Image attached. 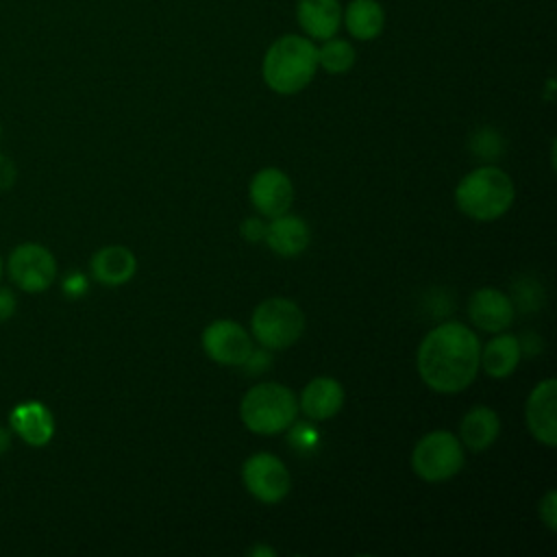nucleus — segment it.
Masks as SVG:
<instances>
[{"label": "nucleus", "instance_id": "obj_17", "mask_svg": "<svg viewBox=\"0 0 557 557\" xmlns=\"http://www.w3.org/2000/svg\"><path fill=\"white\" fill-rule=\"evenodd\" d=\"M137 270V259L126 246H104L91 257V274L102 285H124L133 278Z\"/></svg>", "mask_w": 557, "mask_h": 557}, {"label": "nucleus", "instance_id": "obj_28", "mask_svg": "<svg viewBox=\"0 0 557 557\" xmlns=\"http://www.w3.org/2000/svg\"><path fill=\"white\" fill-rule=\"evenodd\" d=\"M9 446H11V431L0 426V455H4L9 450Z\"/></svg>", "mask_w": 557, "mask_h": 557}, {"label": "nucleus", "instance_id": "obj_1", "mask_svg": "<svg viewBox=\"0 0 557 557\" xmlns=\"http://www.w3.org/2000/svg\"><path fill=\"white\" fill-rule=\"evenodd\" d=\"M479 337L461 322H444L418 348L420 379L440 394L466 389L479 370Z\"/></svg>", "mask_w": 557, "mask_h": 557}, {"label": "nucleus", "instance_id": "obj_20", "mask_svg": "<svg viewBox=\"0 0 557 557\" xmlns=\"http://www.w3.org/2000/svg\"><path fill=\"white\" fill-rule=\"evenodd\" d=\"M346 30L361 41L376 39L385 26V11L376 0H352L342 15Z\"/></svg>", "mask_w": 557, "mask_h": 557}, {"label": "nucleus", "instance_id": "obj_15", "mask_svg": "<svg viewBox=\"0 0 557 557\" xmlns=\"http://www.w3.org/2000/svg\"><path fill=\"white\" fill-rule=\"evenodd\" d=\"M311 233L302 218L283 213L278 218H272V222L265 228L263 242L270 246L272 252L278 257H296L309 246Z\"/></svg>", "mask_w": 557, "mask_h": 557}, {"label": "nucleus", "instance_id": "obj_27", "mask_svg": "<svg viewBox=\"0 0 557 557\" xmlns=\"http://www.w3.org/2000/svg\"><path fill=\"white\" fill-rule=\"evenodd\" d=\"M63 289H65L67 296L76 298V296H81V294L87 289V281H85L83 274H72V276H67V278L63 281Z\"/></svg>", "mask_w": 557, "mask_h": 557}, {"label": "nucleus", "instance_id": "obj_3", "mask_svg": "<svg viewBox=\"0 0 557 557\" xmlns=\"http://www.w3.org/2000/svg\"><path fill=\"white\" fill-rule=\"evenodd\" d=\"M513 196L516 191L509 174L494 165L472 170L459 181L455 189V202L459 211L481 222H490L507 213Z\"/></svg>", "mask_w": 557, "mask_h": 557}, {"label": "nucleus", "instance_id": "obj_18", "mask_svg": "<svg viewBox=\"0 0 557 557\" xmlns=\"http://www.w3.org/2000/svg\"><path fill=\"white\" fill-rule=\"evenodd\" d=\"M522 355L520 339L509 333H498L479 352V366L494 379L509 376Z\"/></svg>", "mask_w": 557, "mask_h": 557}, {"label": "nucleus", "instance_id": "obj_9", "mask_svg": "<svg viewBox=\"0 0 557 557\" xmlns=\"http://www.w3.org/2000/svg\"><path fill=\"white\" fill-rule=\"evenodd\" d=\"M202 348L209 359L222 366H244L255 350L248 331L233 320L211 322L202 331Z\"/></svg>", "mask_w": 557, "mask_h": 557}, {"label": "nucleus", "instance_id": "obj_6", "mask_svg": "<svg viewBox=\"0 0 557 557\" xmlns=\"http://www.w3.org/2000/svg\"><path fill=\"white\" fill-rule=\"evenodd\" d=\"M463 446L450 431H431L422 435L411 453L413 472L431 483L455 476L463 468Z\"/></svg>", "mask_w": 557, "mask_h": 557}, {"label": "nucleus", "instance_id": "obj_19", "mask_svg": "<svg viewBox=\"0 0 557 557\" xmlns=\"http://www.w3.org/2000/svg\"><path fill=\"white\" fill-rule=\"evenodd\" d=\"M500 433L498 413L485 405L472 407L461 420V444L472 453L490 448Z\"/></svg>", "mask_w": 557, "mask_h": 557}, {"label": "nucleus", "instance_id": "obj_25", "mask_svg": "<svg viewBox=\"0 0 557 557\" xmlns=\"http://www.w3.org/2000/svg\"><path fill=\"white\" fill-rule=\"evenodd\" d=\"M15 181H17L15 163L7 154L0 152V191L11 189L15 185Z\"/></svg>", "mask_w": 557, "mask_h": 557}, {"label": "nucleus", "instance_id": "obj_13", "mask_svg": "<svg viewBox=\"0 0 557 557\" xmlns=\"http://www.w3.org/2000/svg\"><path fill=\"white\" fill-rule=\"evenodd\" d=\"M11 431L28 446H46L54 435V418L39 400H26L9 413Z\"/></svg>", "mask_w": 557, "mask_h": 557}, {"label": "nucleus", "instance_id": "obj_29", "mask_svg": "<svg viewBox=\"0 0 557 557\" xmlns=\"http://www.w3.org/2000/svg\"><path fill=\"white\" fill-rule=\"evenodd\" d=\"M259 553H268V555H274L272 550H268V548H261V546H259V548H255V550H250V555H259Z\"/></svg>", "mask_w": 557, "mask_h": 557}, {"label": "nucleus", "instance_id": "obj_31", "mask_svg": "<svg viewBox=\"0 0 557 557\" xmlns=\"http://www.w3.org/2000/svg\"><path fill=\"white\" fill-rule=\"evenodd\" d=\"M0 135H2V126H0Z\"/></svg>", "mask_w": 557, "mask_h": 557}, {"label": "nucleus", "instance_id": "obj_7", "mask_svg": "<svg viewBox=\"0 0 557 557\" xmlns=\"http://www.w3.org/2000/svg\"><path fill=\"white\" fill-rule=\"evenodd\" d=\"M9 276L22 292L39 294L54 283L57 259L37 242L20 244L9 257Z\"/></svg>", "mask_w": 557, "mask_h": 557}, {"label": "nucleus", "instance_id": "obj_21", "mask_svg": "<svg viewBox=\"0 0 557 557\" xmlns=\"http://www.w3.org/2000/svg\"><path fill=\"white\" fill-rule=\"evenodd\" d=\"M355 48L346 39H324L322 48H318V65L329 74H344L355 65Z\"/></svg>", "mask_w": 557, "mask_h": 557}, {"label": "nucleus", "instance_id": "obj_24", "mask_svg": "<svg viewBox=\"0 0 557 557\" xmlns=\"http://www.w3.org/2000/svg\"><path fill=\"white\" fill-rule=\"evenodd\" d=\"M265 228H268V224H265L261 218H246V220L242 222L239 233H242V237H244L246 242L257 244V242H261V239L265 237Z\"/></svg>", "mask_w": 557, "mask_h": 557}, {"label": "nucleus", "instance_id": "obj_10", "mask_svg": "<svg viewBox=\"0 0 557 557\" xmlns=\"http://www.w3.org/2000/svg\"><path fill=\"white\" fill-rule=\"evenodd\" d=\"M250 200L261 215L278 218L294 202V185L283 170L263 168L250 181Z\"/></svg>", "mask_w": 557, "mask_h": 557}, {"label": "nucleus", "instance_id": "obj_26", "mask_svg": "<svg viewBox=\"0 0 557 557\" xmlns=\"http://www.w3.org/2000/svg\"><path fill=\"white\" fill-rule=\"evenodd\" d=\"M17 309V298L9 287H0V322L13 318Z\"/></svg>", "mask_w": 557, "mask_h": 557}, {"label": "nucleus", "instance_id": "obj_22", "mask_svg": "<svg viewBox=\"0 0 557 557\" xmlns=\"http://www.w3.org/2000/svg\"><path fill=\"white\" fill-rule=\"evenodd\" d=\"M470 146L476 154L487 157V159H496V154L500 152V137L494 128H481V131L474 133Z\"/></svg>", "mask_w": 557, "mask_h": 557}, {"label": "nucleus", "instance_id": "obj_4", "mask_svg": "<svg viewBox=\"0 0 557 557\" xmlns=\"http://www.w3.org/2000/svg\"><path fill=\"white\" fill-rule=\"evenodd\" d=\"M296 413V394L281 383L252 385L239 403L242 422L259 435H276L285 431L289 424H294Z\"/></svg>", "mask_w": 557, "mask_h": 557}, {"label": "nucleus", "instance_id": "obj_8", "mask_svg": "<svg viewBox=\"0 0 557 557\" xmlns=\"http://www.w3.org/2000/svg\"><path fill=\"white\" fill-rule=\"evenodd\" d=\"M242 481L246 490L265 505H274L283 500L292 485L289 470L272 453L250 455L242 466Z\"/></svg>", "mask_w": 557, "mask_h": 557}, {"label": "nucleus", "instance_id": "obj_5", "mask_svg": "<svg viewBox=\"0 0 557 557\" xmlns=\"http://www.w3.org/2000/svg\"><path fill=\"white\" fill-rule=\"evenodd\" d=\"M252 335L268 350L289 348L305 331L302 309L283 296H272L259 302L252 311Z\"/></svg>", "mask_w": 557, "mask_h": 557}, {"label": "nucleus", "instance_id": "obj_23", "mask_svg": "<svg viewBox=\"0 0 557 557\" xmlns=\"http://www.w3.org/2000/svg\"><path fill=\"white\" fill-rule=\"evenodd\" d=\"M540 518L550 531H557V492L555 490H548L540 500Z\"/></svg>", "mask_w": 557, "mask_h": 557}, {"label": "nucleus", "instance_id": "obj_16", "mask_svg": "<svg viewBox=\"0 0 557 557\" xmlns=\"http://www.w3.org/2000/svg\"><path fill=\"white\" fill-rule=\"evenodd\" d=\"M296 20L311 39H329L342 24V7L337 0H298Z\"/></svg>", "mask_w": 557, "mask_h": 557}, {"label": "nucleus", "instance_id": "obj_12", "mask_svg": "<svg viewBox=\"0 0 557 557\" xmlns=\"http://www.w3.org/2000/svg\"><path fill=\"white\" fill-rule=\"evenodd\" d=\"M513 302L496 287H481L470 296L468 315L472 324L487 333H500L513 322Z\"/></svg>", "mask_w": 557, "mask_h": 557}, {"label": "nucleus", "instance_id": "obj_14", "mask_svg": "<svg viewBox=\"0 0 557 557\" xmlns=\"http://www.w3.org/2000/svg\"><path fill=\"white\" fill-rule=\"evenodd\" d=\"M344 405V387L331 376L311 379L298 400V407L309 420L322 422L333 418Z\"/></svg>", "mask_w": 557, "mask_h": 557}, {"label": "nucleus", "instance_id": "obj_30", "mask_svg": "<svg viewBox=\"0 0 557 557\" xmlns=\"http://www.w3.org/2000/svg\"><path fill=\"white\" fill-rule=\"evenodd\" d=\"M2 270H4V265H2V257H0V276H2Z\"/></svg>", "mask_w": 557, "mask_h": 557}, {"label": "nucleus", "instance_id": "obj_2", "mask_svg": "<svg viewBox=\"0 0 557 557\" xmlns=\"http://www.w3.org/2000/svg\"><path fill=\"white\" fill-rule=\"evenodd\" d=\"M318 48L300 35H283L270 44L261 74L265 85L283 96L302 91L315 76Z\"/></svg>", "mask_w": 557, "mask_h": 557}, {"label": "nucleus", "instance_id": "obj_11", "mask_svg": "<svg viewBox=\"0 0 557 557\" xmlns=\"http://www.w3.org/2000/svg\"><path fill=\"white\" fill-rule=\"evenodd\" d=\"M555 411H557V381L550 376V379L540 381L527 400L529 431L537 442H542L546 446L557 444Z\"/></svg>", "mask_w": 557, "mask_h": 557}]
</instances>
